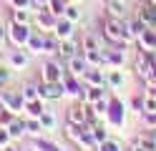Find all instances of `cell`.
<instances>
[{"label":"cell","instance_id":"6da1fadb","mask_svg":"<svg viewBox=\"0 0 156 151\" xmlns=\"http://www.w3.org/2000/svg\"><path fill=\"white\" fill-rule=\"evenodd\" d=\"M103 35L111 40V43H123L126 40V28L121 23V18H106V23H103Z\"/></svg>","mask_w":156,"mask_h":151},{"label":"cell","instance_id":"7a4b0ae2","mask_svg":"<svg viewBox=\"0 0 156 151\" xmlns=\"http://www.w3.org/2000/svg\"><path fill=\"white\" fill-rule=\"evenodd\" d=\"M66 93V88H63V81H58V83H48V81H43L41 86H38V98H51V101H55V98H61Z\"/></svg>","mask_w":156,"mask_h":151},{"label":"cell","instance_id":"3957f363","mask_svg":"<svg viewBox=\"0 0 156 151\" xmlns=\"http://www.w3.org/2000/svg\"><path fill=\"white\" fill-rule=\"evenodd\" d=\"M30 28L28 25H23V23H13V28H10V38H13V43L15 45H28V40H30Z\"/></svg>","mask_w":156,"mask_h":151},{"label":"cell","instance_id":"277c9868","mask_svg":"<svg viewBox=\"0 0 156 151\" xmlns=\"http://www.w3.org/2000/svg\"><path fill=\"white\" fill-rule=\"evenodd\" d=\"M43 81H48V83H58V81H63L61 63H55V60H48V63L43 66Z\"/></svg>","mask_w":156,"mask_h":151},{"label":"cell","instance_id":"5b68a950","mask_svg":"<svg viewBox=\"0 0 156 151\" xmlns=\"http://www.w3.org/2000/svg\"><path fill=\"white\" fill-rule=\"evenodd\" d=\"M73 25H76V23H71L68 18H58V20H55V28H53V35H55L58 40L73 38Z\"/></svg>","mask_w":156,"mask_h":151},{"label":"cell","instance_id":"8992f818","mask_svg":"<svg viewBox=\"0 0 156 151\" xmlns=\"http://www.w3.org/2000/svg\"><path fill=\"white\" fill-rule=\"evenodd\" d=\"M3 106L8 111H13V113H20L25 108V101H23L20 93H3Z\"/></svg>","mask_w":156,"mask_h":151},{"label":"cell","instance_id":"52a82bcc","mask_svg":"<svg viewBox=\"0 0 156 151\" xmlns=\"http://www.w3.org/2000/svg\"><path fill=\"white\" fill-rule=\"evenodd\" d=\"M68 63V73L71 76H76V78H81L83 73H86V68H88V63H86V58L78 53V56H73V58H68L66 60Z\"/></svg>","mask_w":156,"mask_h":151},{"label":"cell","instance_id":"ba28073f","mask_svg":"<svg viewBox=\"0 0 156 151\" xmlns=\"http://www.w3.org/2000/svg\"><path fill=\"white\" fill-rule=\"evenodd\" d=\"M58 56H61L63 60H68V58H73V56H78V45H76V40H73V38L58 40Z\"/></svg>","mask_w":156,"mask_h":151},{"label":"cell","instance_id":"9c48e42d","mask_svg":"<svg viewBox=\"0 0 156 151\" xmlns=\"http://www.w3.org/2000/svg\"><path fill=\"white\" fill-rule=\"evenodd\" d=\"M139 43H141V48L146 50V53H154V50H156V30L154 28H146L144 33L139 35Z\"/></svg>","mask_w":156,"mask_h":151},{"label":"cell","instance_id":"30bf717a","mask_svg":"<svg viewBox=\"0 0 156 151\" xmlns=\"http://www.w3.org/2000/svg\"><path fill=\"white\" fill-rule=\"evenodd\" d=\"M139 18H141L149 28H154V25H156V5H154V3L141 5V8H139Z\"/></svg>","mask_w":156,"mask_h":151},{"label":"cell","instance_id":"8fae6325","mask_svg":"<svg viewBox=\"0 0 156 151\" xmlns=\"http://www.w3.org/2000/svg\"><path fill=\"white\" fill-rule=\"evenodd\" d=\"M106 10L111 18H123L126 15V0H106Z\"/></svg>","mask_w":156,"mask_h":151},{"label":"cell","instance_id":"7c38bea8","mask_svg":"<svg viewBox=\"0 0 156 151\" xmlns=\"http://www.w3.org/2000/svg\"><path fill=\"white\" fill-rule=\"evenodd\" d=\"M83 81H86L88 86H103V81H106V78H103V73H101L98 68H86Z\"/></svg>","mask_w":156,"mask_h":151},{"label":"cell","instance_id":"4fadbf2b","mask_svg":"<svg viewBox=\"0 0 156 151\" xmlns=\"http://www.w3.org/2000/svg\"><path fill=\"white\" fill-rule=\"evenodd\" d=\"M68 121H71V124H81V126H86V108H83V106L68 108Z\"/></svg>","mask_w":156,"mask_h":151},{"label":"cell","instance_id":"5bb4252c","mask_svg":"<svg viewBox=\"0 0 156 151\" xmlns=\"http://www.w3.org/2000/svg\"><path fill=\"white\" fill-rule=\"evenodd\" d=\"M8 128V134H10V138H20L23 134H25V121H20V118H13L10 124L5 126Z\"/></svg>","mask_w":156,"mask_h":151},{"label":"cell","instance_id":"9a60e30c","mask_svg":"<svg viewBox=\"0 0 156 151\" xmlns=\"http://www.w3.org/2000/svg\"><path fill=\"white\" fill-rule=\"evenodd\" d=\"M55 20H58V18L51 13V10H43V13L38 15V25L45 28V30H53V28H55Z\"/></svg>","mask_w":156,"mask_h":151},{"label":"cell","instance_id":"2e32d148","mask_svg":"<svg viewBox=\"0 0 156 151\" xmlns=\"http://www.w3.org/2000/svg\"><path fill=\"white\" fill-rule=\"evenodd\" d=\"M28 53H23V50H13L10 53V68H25L28 66Z\"/></svg>","mask_w":156,"mask_h":151},{"label":"cell","instance_id":"e0dca14e","mask_svg":"<svg viewBox=\"0 0 156 151\" xmlns=\"http://www.w3.org/2000/svg\"><path fill=\"white\" fill-rule=\"evenodd\" d=\"M83 58L91 66H101L103 63V50H83Z\"/></svg>","mask_w":156,"mask_h":151},{"label":"cell","instance_id":"ac0fdd59","mask_svg":"<svg viewBox=\"0 0 156 151\" xmlns=\"http://www.w3.org/2000/svg\"><path fill=\"white\" fill-rule=\"evenodd\" d=\"M38 121H41V128H43V131H53V128H55V116L48 113V111H43V113L38 116Z\"/></svg>","mask_w":156,"mask_h":151},{"label":"cell","instance_id":"d6986e66","mask_svg":"<svg viewBox=\"0 0 156 151\" xmlns=\"http://www.w3.org/2000/svg\"><path fill=\"white\" fill-rule=\"evenodd\" d=\"M13 20H15V23L28 25V23H30V10H25V8H13Z\"/></svg>","mask_w":156,"mask_h":151},{"label":"cell","instance_id":"ffe728a7","mask_svg":"<svg viewBox=\"0 0 156 151\" xmlns=\"http://www.w3.org/2000/svg\"><path fill=\"white\" fill-rule=\"evenodd\" d=\"M63 18H68L71 23H78V20H81V10H78V5H76V3H73V5H66Z\"/></svg>","mask_w":156,"mask_h":151},{"label":"cell","instance_id":"44dd1931","mask_svg":"<svg viewBox=\"0 0 156 151\" xmlns=\"http://www.w3.org/2000/svg\"><path fill=\"white\" fill-rule=\"evenodd\" d=\"M149 60H151V56H139V58H136V68H139V73L141 76H146V73H149V68H151V63H149Z\"/></svg>","mask_w":156,"mask_h":151},{"label":"cell","instance_id":"7402d4cb","mask_svg":"<svg viewBox=\"0 0 156 151\" xmlns=\"http://www.w3.org/2000/svg\"><path fill=\"white\" fill-rule=\"evenodd\" d=\"M41 121H38V118H30V121H25V134H30V136H38V134H41Z\"/></svg>","mask_w":156,"mask_h":151},{"label":"cell","instance_id":"603a6c76","mask_svg":"<svg viewBox=\"0 0 156 151\" xmlns=\"http://www.w3.org/2000/svg\"><path fill=\"white\" fill-rule=\"evenodd\" d=\"M106 81H108V86H113V88H121V86H123V76H121V70H111Z\"/></svg>","mask_w":156,"mask_h":151},{"label":"cell","instance_id":"cb8c5ba5","mask_svg":"<svg viewBox=\"0 0 156 151\" xmlns=\"http://www.w3.org/2000/svg\"><path fill=\"white\" fill-rule=\"evenodd\" d=\"M98 151H121V144L113 141V138H106V141L98 144Z\"/></svg>","mask_w":156,"mask_h":151},{"label":"cell","instance_id":"d4e9b609","mask_svg":"<svg viewBox=\"0 0 156 151\" xmlns=\"http://www.w3.org/2000/svg\"><path fill=\"white\" fill-rule=\"evenodd\" d=\"M20 96H23L25 103H28V101H35V98H38V86H25V88L20 91Z\"/></svg>","mask_w":156,"mask_h":151},{"label":"cell","instance_id":"484cf974","mask_svg":"<svg viewBox=\"0 0 156 151\" xmlns=\"http://www.w3.org/2000/svg\"><path fill=\"white\" fill-rule=\"evenodd\" d=\"M28 45L33 48V53H43V35H30Z\"/></svg>","mask_w":156,"mask_h":151},{"label":"cell","instance_id":"4316f807","mask_svg":"<svg viewBox=\"0 0 156 151\" xmlns=\"http://www.w3.org/2000/svg\"><path fill=\"white\" fill-rule=\"evenodd\" d=\"M66 5H68L66 0H51V3H48V8H51V13H53V15H61L63 10H66Z\"/></svg>","mask_w":156,"mask_h":151},{"label":"cell","instance_id":"83f0119b","mask_svg":"<svg viewBox=\"0 0 156 151\" xmlns=\"http://www.w3.org/2000/svg\"><path fill=\"white\" fill-rule=\"evenodd\" d=\"M83 50H101V45H98V40L93 35H86L83 38Z\"/></svg>","mask_w":156,"mask_h":151},{"label":"cell","instance_id":"f1b7e54d","mask_svg":"<svg viewBox=\"0 0 156 151\" xmlns=\"http://www.w3.org/2000/svg\"><path fill=\"white\" fill-rule=\"evenodd\" d=\"M10 5H13V8H25V10H30L33 0H10Z\"/></svg>","mask_w":156,"mask_h":151},{"label":"cell","instance_id":"f546056e","mask_svg":"<svg viewBox=\"0 0 156 151\" xmlns=\"http://www.w3.org/2000/svg\"><path fill=\"white\" fill-rule=\"evenodd\" d=\"M35 146H38V149H43V151H58V146H53L51 141H38Z\"/></svg>","mask_w":156,"mask_h":151},{"label":"cell","instance_id":"4dcf8cb0","mask_svg":"<svg viewBox=\"0 0 156 151\" xmlns=\"http://www.w3.org/2000/svg\"><path fill=\"white\" fill-rule=\"evenodd\" d=\"M8 81H10V73H8L5 68H0V86H3V83H8Z\"/></svg>","mask_w":156,"mask_h":151},{"label":"cell","instance_id":"1f68e13d","mask_svg":"<svg viewBox=\"0 0 156 151\" xmlns=\"http://www.w3.org/2000/svg\"><path fill=\"white\" fill-rule=\"evenodd\" d=\"M146 121H149V124H156V111H146Z\"/></svg>","mask_w":156,"mask_h":151},{"label":"cell","instance_id":"d6a6232c","mask_svg":"<svg viewBox=\"0 0 156 151\" xmlns=\"http://www.w3.org/2000/svg\"><path fill=\"white\" fill-rule=\"evenodd\" d=\"M144 111H156V101H146V106H144Z\"/></svg>","mask_w":156,"mask_h":151},{"label":"cell","instance_id":"836d02e7","mask_svg":"<svg viewBox=\"0 0 156 151\" xmlns=\"http://www.w3.org/2000/svg\"><path fill=\"white\" fill-rule=\"evenodd\" d=\"M149 96H154V98H156V83H151V86H149Z\"/></svg>","mask_w":156,"mask_h":151},{"label":"cell","instance_id":"e575fe53","mask_svg":"<svg viewBox=\"0 0 156 151\" xmlns=\"http://www.w3.org/2000/svg\"><path fill=\"white\" fill-rule=\"evenodd\" d=\"M33 3H35V5H48L51 0H33Z\"/></svg>","mask_w":156,"mask_h":151},{"label":"cell","instance_id":"d590c367","mask_svg":"<svg viewBox=\"0 0 156 151\" xmlns=\"http://www.w3.org/2000/svg\"><path fill=\"white\" fill-rule=\"evenodd\" d=\"M133 151H154V149H146V146H136Z\"/></svg>","mask_w":156,"mask_h":151},{"label":"cell","instance_id":"8d00e7d4","mask_svg":"<svg viewBox=\"0 0 156 151\" xmlns=\"http://www.w3.org/2000/svg\"><path fill=\"white\" fill-rule=\"evenodd\" d=\"M0 43H3V28H0Z\"/></svg>","mask_w":156,"mask_h":151},{"label":"cell","instance_id":"74e56055","mask_svg":"<svg viewBox=\"0 0 156 151\" xmlns=\"http://www.w3.org/2000/svg\"><path fill=\"white\" fill-rule=\"evenodd\" d=\"M25 151H38V149H25Z\"/></svg>","mask_w":156,"mask_h":151},{"label":"cell","instance_id":"f35d334b","mask_svg":"<svg viewBox=\"0 0 156 151\" xmlns=\"http://www.w3.org/2000/svg\"><path fill=\"white\" fill-rule=\"evenodd\" d=\"M149 3H154V5H156V0H149Z\"/></svg>","mask_w":156,"mask_h":151},{"label":"cell","instance_id":"ab89813d","mask_svg":"<svg viewBox=\"0 0 156 151\" xmlns=\"http://www.w3.org/2000/svg\"><path fill=\"white\" fill-rule=\"evenodd\" d=\"M73 3H78V0H73Z\"/></svg>","mask_w":156,"mask_h":151},{"label":"cell","instance_id":"60d3db41","mask_svg":"<svg viewBox=\"0 0 156 151\" xmlns=\"http://www.w3.org/2000/svg\"><path fill=\"white\" fill-rule=\"evenodd\" d=\"M0 108H3V106H0Z\"/></svg>","mask_w":156,"mask_h":151}]
</instances>
